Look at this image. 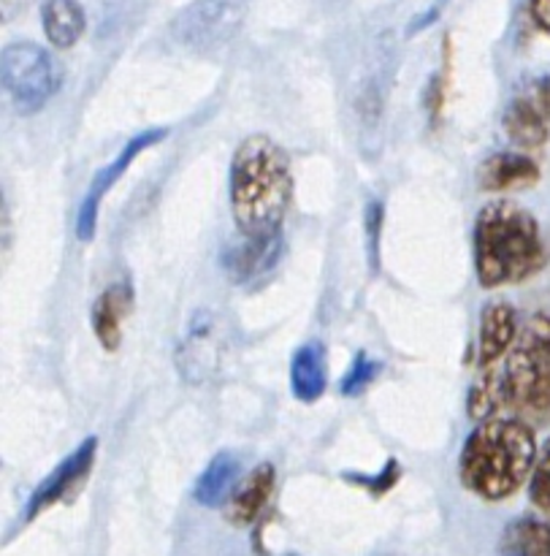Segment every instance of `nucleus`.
<instances>
[{"label": "nucleus", "instance_id": "1", "mask_svg": "<svg viewBox=\"0 0 550 556\" xmlns=\"http://www.w3.org/2000/svg\"><path fill=\"white\" fill-rule=\"evenodd\" d=\"M477 421L513 418L535 427L550 424V309L529 315L513 345L491 367L481 369L470 391Z\"/></svg>", "mask_w": 550, "mask_h": 556}, {"label": "nucleus", "instance_id": "2", "mask_svg": "<svg viewBox=\"0 0 550 556\" xmlns=\"http://www.w3.org/2000/svg\"><path fill=\"white\" fill-rule=\"evenodd\" d=\"M293 199V168L287 152L269 136H247L231 161V212L239 237H282Z\"/></svg>", "mask_w": 550, "mask_h": 556}, {"label": "nucleus", "instance_id": "3", "mask_svg": "<svg viewBox=\"0 0 550 556\" xmlns=\"http://www.w3.org/2000/svg\"><path fill=\"white\" fill-rule=\"evenodd\" d=\"M535 429L513 418H488L466 438L459 476L466 492L486 503L513 497L537 467Z\"/></svg>", "mask_w": 550, "mask_h": 556}, {"label": "nucleus", "instance_id": "4", "mask_svg": "<svg viewBox=\"0 0 550 556\" xmlns=\"http://www.w3.org/2000/svg\"><path fill=\"white\" fill-rule=\"evenodd\" d=\"M548 244L540 223L513 201H491L475 220V271L483 288L519 286L540 275Z\"/></svg>", "mask_w": 550, "mask_h": 556}, {"label": "nucleus", "instance_id": "5", "mask_svg": "<svg viewBox=\"0 0 550 556\" xmlns=\"http://www.w3.org/2000/svg\"><path fill=\"white\" fill-rule=\"evenodd\" d=\"M233 358L231 324L217 309H199L177 345V372L184 383L206 386L220 378Z\"/></svg>", "mask_w": 550, "mask_h": 556}, {"label": "nucleus", "instance_id": "6", "mask_svg": "<svg viewBox=\"0 0 550 556\" xmlns=\"http://www.w3.org/2000/svg\"><path fill=\"white\" fill-rule=\"evenodd\" d=\"M3 87L22 112H38L63 85V68L43 47L16 41L3 49L0 58Z\"/></svg>", "mask_w": 550, "mask_h": 556}, {"label": "nucleus", "instance_id": "7", "mask_svg": "<svg viewBox=\"0 0 550 556\" xmlns=\"http://www.w3.org/2000/svg\"><path fill=\"white\" fill-rule=\"evenodd\" d=\"M244 20L247 0H193L174 16L171 36L193 52H217L239 36Z\"/></svg>", "mask_w": 550, "mask_h": 556}, {"label": "nucleus", "instance_id": "8", "mask_svg": "<svg viewBox=\"0 0 550 556\" xmlns=\"http://www.w3.org/2000/svg\"><path fill=\"white\" fill-rule=\"evenodd\" d=\"M504 134L521 150H540L550 136V79L537 76L521 85L504 109Z\"/></svg>", "mask_w": 550, "mask_h": 556}, {"label": "nucleus", "instance_id": "9", "mask_svg": "<svg viewBox=\"0 0 550 556\" xmlns=\"http://www.w3.org/2000/svg\"><path fill=\"white\" fill-rule=\"evenodd\" d=\"M163 139H166V130H161V128L141 130L139 136H133V139H130L128 144L117 152V157H114L106 168H101V172L95 174V179H92V185L87 188L85 201H81V206H79V217H76V237H79L81 242H90V239L95 237L98 210H101V201H103V195H106V190L112 188L119 177H123L125 168L133 163L136 155H141V152L150 150L152 144H157V141H163Z\"/></svg>", "mask_w": 550, "mask_h": 556}, {"label": "nucleus", "instance_id": "10", "mask_svg": "<svg viewBox=\"0 0 550 556\" xmlns=\"http://www.w3.org/2000/svg\"><path fill=\"white\" fill-rule=\"evenodd\" d=\"M95 451H98V440L87 438L74 454L65 456V459L60 462V465L54 467L41 483H38L36 492L30 494V503H27L25 508V521H33L41 510L52 508V505H57L60 500L68 497V494L85 481L87 472H90L92 462H95Z\"/></svg>", "mask_w": 550, "mask_h": 556}, {"label": "nucleus", "instance_id": "11", "mask_svg": "<svg viewBox=\"0 0 550 556\" xmlns=\"http://www.w3.org/2000/svg\"><path fill=\"white\" fill-rule=\"evenodd\" d=\"M282 237L274 239H244L239 237L222 253V269L228 271L236 286H250L255 280H264L282 258Z\"/></svg>", "mask_w": 550, "mask_h": 556}, {"label": "nucleus", "instance_id": "12", "mask_svg": "<svg viewBox=\"0 0 550 556\" xmlns=\"http://www.w3.org/2000/svg\"><path fill=\"white\" fill-rule=\"evenodd\" d=\"M271 492H274V467L258 465L236 489L226 505L228 521L236 527H250L269 508Z\"/></svg>", "mask_w": 550, "mask_h": 556}, {"label": "nucleus", "instance_id": "13", "mask_svg": "<svg viewBox=\"0 0 550 556\" xmlns=\"http://www.w3.org/2000/svg\"><path fill=\"white\" fill-rule=\"evenodd\" d=\"M519 329V318H515V309L510 304L494 302L483 309L481 337H477V364H481V369L491 367L508 353Z\"/></svg>", "mask_w": 550, "mask_h": 556}, {"label": "nucleus", "instance_id": "14", "mask_svg": "<svg viewBox=\"0 0 550 556\" xmlns=\"http://www.w3.org/2000/svg\"><path fill=\"white\" fill-rule=\"evenodd\" d=\"M133 307V288L130 282H114L92 304V331L106 351H117L123 340V320Z\"/></svg>", "mask_w": 550, "mask_h": 556}, {"label": "nucleus", "instance_id": "15", "mask_svg": "<svg viewBox=\"0 0 550 556\" xmlns=\"http://www.w3.org/2000/svg\"><path fill=\"white\" fill-rule=\"evenodd\" d=\"M540 179V168L524 152H497L481 166V185L491 193L529 188Z\"/></svg>", "mask_w": 550, "mask_h": 556}, {"label": "nucleus", "instance_id": "16", "mask_svg": "<svg viewBox=\"0 0 550 556\" xmlns=\"http://www.w3.org/2000/svg\"><path fill=\"white\" fill-rule=\"evenodd\" d=\"M329 386L325 351L320 342H307L291 358V389L298 402H318Z\"/></svg>", "mask_w": 550, "mask_h": 556}, {"label": "nucleus", "instance_id": "17", "mask_svg": "<svg viewBox=\"0 0 550 556\" xmlns=\"http://www.w3.org/2000/svg\"><path fill=\"white\" fill-rule=\"evenodd\" d=\"M239 472H242V465L233 454H217L215 459L206 465V470L201 472V478L195 481V503L206 505V508H220L231 500L233 489H236Z\"/></svg>", "mask_w": 550, "mask_h": 556}, {"label": "nucleus", "instance_id": "18", "mask_svg": "<svg viewBox=\"0 0 550 556\" xmlns=\"http://www.w3.org/2000/svg\"><path fill=\"white\" fill-rule=\"evenodd\" d=\"M41 25L52 47L68 49L85 33V11L76 0H43Z\"/></svg>", "mask_w": 550, "mask_h": 556}, {"label": "nucleus", "instance_id": "19", "mask_svg": "<svg viewBox=\"0 0 550 556\" xmlns=\"http://www.w3.org/2000/svg\"><path fill=\"white\" fill-rule=\"evenodd\" d=\"M499 556H550V525L537 519H519L504 527Z\"/></svg>", "mask_w": 550, "mask_h": 556}, {"label": "nucleus", "instance_id": "20", "mask_svg": "<svg viewBox=\"0 0 550 556\" xmlns=\"http://www.w3.org/2000/svg\"><path fill=\"white\" fill-rule=\"evenodd\" d=\"M378 375H380V362H374V358H369L367 353L361 351L356 356V362L350 364L345 378H342V394L345 396L361 394V391H367L369 386L374 383Z\"/></svg>", "mask_w": 550, "mask_h": 556}, {"label": "nucleus", "instance_id": "21", "mask_svg": "<svg viewBox=\"0 0 550 556\" xmlns=\"http://www.w3.org/2000/svg\"><path fill=\"white\" fill-rule=\"evenodd\" d=\"M529 497L540 514L550 516V440L537 456V467L529 481Z\"/></svg>", "mask_w": 550, "mask_h": 556}, {"label": "nucleus", "instance_id": "22", "mask_svg": "<svg viewBox=\"0 0 550 556\" xmlns=\"http://www.w3.org/2000/svg\"><path fill=\"white\" fill-rule=\"evenodd\" d=\"M380 223H383V206L374 201L369 204L367 212V228H369V261H372V269L378 266V255H380Z\"/></svg>", "mask_w": 550, "mask_h": 556}, {"label": "nucleus", "instance_id": "23", "mask_svg": "<svg viewBox=\"0 0 550 556\" xmlns=\"http://www.w3.org/2000/svg\"><path fill=\"white\" fill-rule=\"evenodd\" d=\"M532 16L550 36V0H532Z\"/></svg>", "mask_w": 550, "mask_h": 556}, {"label": "nucleus", "instance_id": "24", "mask_svg": "<svg viewBox=\"0 0 550 556\" xmlns=\"http://www.w3.org/2000/svg\"><path fill=\"white\" fill-rule=\"evenodd\" d=\"M22 3H25V0H3V16H5V20H9L14 11H20Z\"/></svg>", "mask_w": 550, "mask_h": 556}, {"label": "nucleus", "instance_id": "25", "mask_svg": "<svg viewBox=\"0 0 550 556\" xmlns=\"http://www.w3.org/2000/svg\"><path fill=\"white\" fill-rule=\"evenodd\" d=\"M291 556H298V554H291Z\"/></svg>", "mask_w": 550, "mask_h": 556}]
</instances>
